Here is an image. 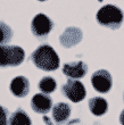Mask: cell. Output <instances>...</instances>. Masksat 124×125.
<instances>
[{
	"mask_svg": "<svg viewBox=\"0 0 124 125\" xmlns=\"http://www.w3.org/2000/svg\"><path fill=\"white\" fill-rule=\"evenodd\" d=\"M30 59L32 60L34 66L46 72L56 71L60 65V59L56 50L49 44H41L38 47L32 52Z\"/></svg>",
	"mask_w": 124,
	"mask_h": 125,
	"instance_id": "6da1fadb",
	"label": "cell"
},
{
	"mask_svg": "<svg viewBox=\"0 0 124 125\" xmlns=\"http://www.w3.org/2000/svg\"><path fill=\"white\" fill-rule=\"evenodd\" d=\"M97 22L101 26L111 29V30H117L123 23L124 15L121 8L114 5H106L101 7L97 13Z\"/></svg>",
	"mask_w": 124,
	"mask_h": 125,
	"instance_id": "7a4b0ae2",
	"label": "cell"
},
{
	"mask_svg": "<svg viewBox=\"0 0 124 125\" xmlns=\"http://www.w3.org/2000/svg\"><path fill=\"white\" fill-rule=\"evenodd\" d=\"M25 59V51L18 46H0V67H16Z\"/></svg>",
	"mask_w": 124,
	"mask_h": 125,
	"instance_id": "3957f363",
	"label": "cell"
},
{
	"mask_svg": "<svg viewBox=\"0 0 124 125\" xmlns=\"http://www.w3.org/2000/svg\"><path fill=\"white\" fill-rule=\"evenodd\" d=\"M54 29V22L45 14H38L31 22V31L33 35L40 40L47 39Z\"/></svg>",
	"mask_w": 124,
	"mask_h": 125,
	"instance_id": "277c9868",
	"label": "cell"
},
{
	"mask_svg": "<svg viewBox=\"0 0 124 125\" xmlns=\"http://www.w3.org/2000/svg\"><path fill=\"white\" fill-rule=\"evenodd\" d=\"M62 93L72 102H80L85 98L87 90L83 83L73 79H68L62 86Z\"/></svg>",
	"mask_w": 124,
	"mask_h": 125,
	"instance_id": "5b68a950",
	"label": "cell"
},
{
	"mask_svg": "<svg viewBox=\"0 0 124 125\" xmlns=\"http://www.w3.org/2000/svg\"><path fill=\"white\" fill-rule=\"evenodd\" d=\"M91 84L96 91L100 93H107L113 85V79L111 73L106 69L96 71L91 76Z\"/></svg>",
	"mask_w": 124,
	"mask_h": 125,
	"instance_id": "8992f818",
	"label": "cell"
},
{
	"mask_svg": "<svg viewBox=\"0 0 124 125\" xmlns=\"http://www.w3.org/2000/svg\"><path fill=\"white\" fill-rule=\"evenodd\" d=\"M88 73V66L84 62H71L63 66V74L68 79L79 80L84 77Z\"/></svg>",
	"mask_w": 124,
	"mask_h": 125,
	"instance_id": "52a82bcc",
	"label": "cell"
},
{
	"mask_svg": "<svg viewBox=\"0 0 124 125\" xmlns=\"http://www.w3.org/2000/svg\"><path fill=\"white\" fill-rule=\"evenodd\" d=\"M31 108L38 114H47L52 108V99L47 93H36L31 99Z\"/></svg>",
	"mask_w": 124,
	"mask_h": 125,
	"instance_id": "ba28073f",
	"label": "cell"
},
{
	"mask_svg": "<svg viewBox=\"0 0 124 125\" xmlns=\"http://www.w3.org/2000/svg\"><path fill=\"white\" fill-rule=\"evenodd\" d=\"M9 89L15 97L24 98L30 92V82L25 76H16L11 80Z\"/></svg>",
	"mask_w": 124,
	"mask_h": 125,
	"instance_id": "9c48e42d",
	"label": "cell"
},
{
	"mask_svg": "<svg viewBox=\"0 0 124 125\" xmlns=\"http://www.w3.org/2000/svg\"><path fill=\"white\" fill-rule=\"evenodd\" d=\"M82 39V31L78 27H68L66 29L63 34L59 38V41L63 47L71 48L73 46H76Z\"/></svg>",
	"mask_w": 124,
	"mask_h": 125,
	"instance_id": "30bf717a",
	"label": "cell"
},
{
	"mask_svg": "<svg viewBox=\"0 0 124 125\" xmlns=\"http://www.w3.org/2000/svg\"><path fill=\"white\" fill-rule=\"evenodd\" d=\"M69 115H71V107L68 104L58 102L52 107V118L56 124H64L69 118Z\"/></svg>",
	"mask_w": 124,
	"mask_h": 125,
	"instance_id": "8fae6325",
	"label": "cell"
},
{
	"mask_svg": "<svg viewBox=\"0 0 124 125\" xmlns=\"http://www.w3.org/2000/svg\"><path fill=\"white\" fill-rule=\"evenodd\" d=\"M89 109L96 116H101L108 110V104L106 99L101 97H93L89 100Z\"/></svg>",
	"mask_w": 124,
	"mask_h": 125,
	"instance_id": "7c38bea8",
	"label": "cell"
},
{
	"mask_svg": "<svg viewBox=\"0 0 124 125\" xmlns=\"http://www.w3.org/2000/svg\"><path fill=\"white\" fill-rule=\"evenodd\" d=\"M8 125H32V121L23 108H17L10 114Z\"/></svg>",
	"mask_w": 124,
	"mask_h": 125,
	"instance_id": "4fadbf2b",
	"label": "cell"
},
{
	"mask_svg": "<svg viewBox=\"0 0 124 125\" xmlns=\"http://www.w3.org/2000/svg\"><path fill=\"white\" fill-rule=\"evenodd\" d=\"M56 86H57V83H56L55 79L51 76H45L39 82V89L47 94H50L54 92L56 90Z\"/></svg>",
	"mask_w": 124,
	"mask_h": 125,
	"instance_id": "5bb4252c",
	"label": "cell"
},
{
	"mask_svg": "<svg viewBox=\"0 0 124 125\" xmlns=\"http://www.w3.org/2000/svg\"><path fill=\"white\" fill-rule=\"evenodd\" d=\"M13 39V30L6 23L0 21V46H5Z\"/></svg>",
	"mask_w": 124,
	"mask_h": 125,
	"instance_id": "9a60e30c",
	"label": "cell"
},
{
	"mask_svg": "<svg viewBox=\"0 0 124 125\" xmlns=\"http://www.w3.org/2000/svg\"><path fill=\"white\" fill-rule=\"evenodd\" d=\"M9 117H10L9 110L6 107L0 106V125H8Z\"/></svg>",
	"mask_w": 124,
	"mask_h": 125,
	"instance_id": "2e32d148",
	"label": "cell"
},
{
	"mask_svg": "<svg viewBox=\"0 0 124 125\" xmlns=\"http://www.w3.org/2000/svg\"><path fill=\"white\" fill-rule=\"evenodd\" d=\"M120 123H121L122 125H124V109L122 110L121 115H120Z\"/></svg>",
	"mask_w": 124,
	"mask_h": 125,
	"instance_id": "e0dca14e",
	"label": "cell"
},
{
	"mask_svg": "<svg viewBox=\"0 0 124 125\" xmlns=\"http://www.w3.org/2000/svg\"><path fill=\"white\" fill-rule=\"evenodd\" d=\"M38 1H46V0H38Z\"/></svg>",
	"mask_w": 124,
	"mask_h": 125,
	"instance_id": "ac0fdd59",
	"label": "cell"
},
{
	"mask_svg": "<svg viewBox=\"0 0 124 125\" xmlns=\"http://www.w3.org/2000/svg\"><path fill=\"white\" fill-rule=\"evenodd\" d=\"M123 99H124V94H123Z\"/></svg>",
	"mask_w": 124,
	"mask_h": 125,
	"instance_id": "d6986e66",
	"label": "cell"
}]
</instances>
